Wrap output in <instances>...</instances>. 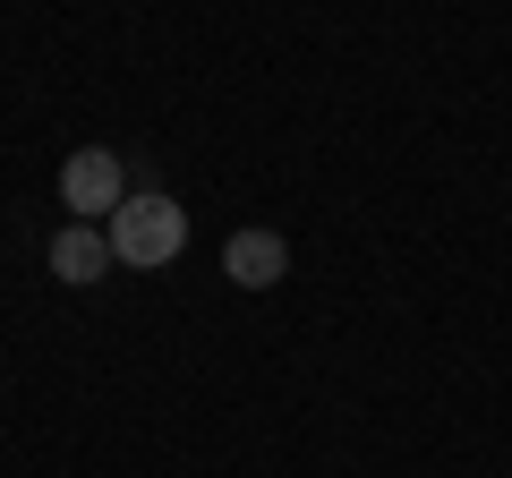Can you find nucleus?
Returning <instances> with one entry per match:
<instances>
[{"label": "nucleus", "instance_id": "obj_2", "mask_svg": "<svg viewBox=\"0 0 512 478\" xmlns=\"http://www.w3.org/2000/svg\"><path fill=\"white\" fill-rule=\"evenodd\" d=\"M60 205H69V222H111L128 205V171L111 146H77L69 163H60Z\"/></svg>", "mask_w": 512, "mask_h": 478}, {"label": "nucleus", "instance_id": "obj_4", "mask_svg": "<svg viewBox=\"0 0 512 478\" xmlns=\"http://www.w3.org/2000/svg\"><path fill=\"white\" fill-rule=\"evenodd\" d=\"M111 231L103 222H69V231H52V274L60 282H77V291H86V282H103L111 274Z\"/></svg>", "mask_w": 512, "mask_h": 478}, {"label": "nucleus", "instance_id": "obj_1", "mask_svg": "<svg viewBox=\"0 0 512 478\" xmlns=\"http://www.w3.org/2000/svg\"><path fill=\"white\" fill-rule=\"evenodd\" d=\"M103 231H111V257H120V265L154 274V265H171L188 248V205H171L163 188H146V197H128Z\"/></svg>", "mask_w": 512, "mask_h": 478}, {"label": "nucleus", "instance_id": "obj_3", "mask_svg": "<svg viewBox=\"0 0 512 478\" xmlns=\"http://www.w3.org/2000/svg\"><path fill=\"white\" fill-rule=\"evenodd\" d=\"M222 274H231L239 291H274V282L291 274V239L282 231H231L222 239Z\"/></svg>", "mask_w": 512, "mask_h": 478}]
</instances>
